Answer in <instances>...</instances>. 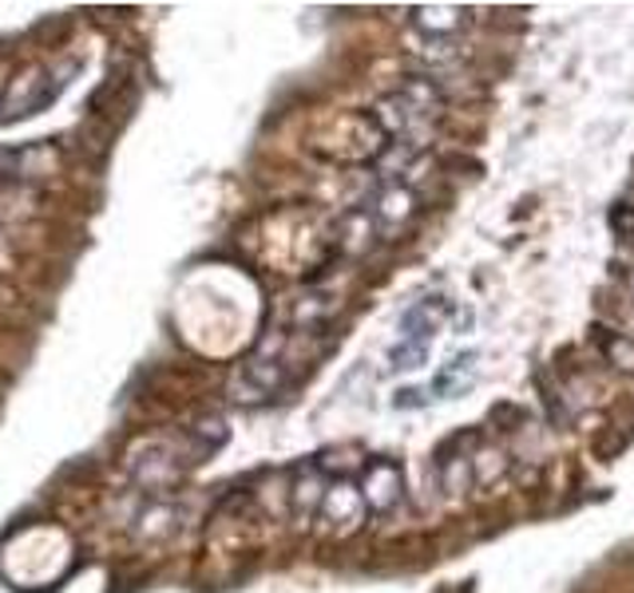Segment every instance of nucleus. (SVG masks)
I'll list each match as a JSON object with an SVG mask.
<instances>
[{
	"instance_id": "nucleus-1",
	"label": "nucleus",
	"mask_w": 634,
	"mask_h": 593,
	"mask_svg": "<svg viewBox=\"0 0 634 593\" xmlns=\"http://www.w3.org/2000/svg\"><path fill=\"white\" fill-rule=\"evenodd\" d=\"M60 88L63 80L56 72H48V68H28V72L12 83L9 99H4V108H0V119H24L32 115V111L48 108V103L60 96Z\"/></svg>"
},
{
	"instance_id": "nucleus-2",
	"label": "nucleus",
	"mask_w": 634,
	"mask_h": 593,
	"mask_svg": "<svg viewBox=\"0 0 634 593\" xmlns=\"http://www.w3.org/2000/svg\"><path fill=\"white\" fill-rule=\"evenodd\" d=\"M281 380H286L281 360L258 352V356L242 360V369L235 372V384H230V395H235V400H242V404H254V400H266V395L278 392Z\"/></svg>"
},
{
	"instance_id": "nucleus-3",
	"label": "nucleus",
	"mask_w": 634,
	"mask_h": 593,
	"mask_svg": "<svg viewBox=\"0 0 634 593\" xmlns=\"http://www.w3.org/2000/svg\"><path fill=\"white\" fill-rule=\"evenodd\" d=\"M400 491H405V475H400L397 463L393 459H373L361 479V503L369 511L385 514L400 503Z\"/></svg>"
},
{
	"instance_id": "nucleus-4",
	"label": "nucleus",
	"mask_w": 634,
	"mask_h": 593,
	"mask_svg": "<svg viewBox=\"0 0 634 593\" xmlns=\"http://www.w3.org/2000/svg\"><path fill=\"white\" fill-rule=\"evenodd\" d=\"M131 475H136V483H143L147 491H164V486H171L175 479L182 475V463H175V455L167 448H151L131 463Z\"/></svg>"
},
{
	"instance_id": "nucleus-5",
	"label": "nucleus",
	"mask_w": 634,
	"mask_h": 593,
	"mask_svg": "<svg viewBox=\"0 0 634 593\" xmlns=\"http://www.w3.org/2000/svg\"><path fill=\"white\" fill-rule=\"evenodd\" d=\"M413 214H417V198L405 187H385L377 198V207H373V222H377L380 230H397V225L408 222Z\"/></svg>"
},
{
	"instance_id": "nucleus-6",
	"label": "nucleus",
	"mask_w": 634,
	"mask_h": 593,
	"mask_svg": "<svg viewBox=\"0 0 634 593\" xmlns=\"http://www.w3.org/2000/svg\"><path fill=\"white\" fill-rule=\"evenodd\" d=\"M444 313H448V305L444 301H420V305H413L405 316H400V329H405V341H417V344H428V336L440 329Z\"/></svg>"
},
{
	"instance_id": "nucleus-7",
	"label": "nucleus",
	"mask_w": 634,
	"mask_h": 593,
	"mask_svg": "<svg viewBox=\"0 0 634 593\" xmlns=\"http://www.w3.org/2000/svg\"><path fill=\"white\" fill-rule=\"evenodd\" d=\"M413 12H417V28L428 32L433 40L456 37L460 28H468V12L456 9V4H436V9H413Z\"/></svg>"
},
{
	"instance_id": "nucleus-8",
	"label": "nucleus",
	"mask_w": 634,
	"mask_h": 593,
	"mask_svg": "<svg viewBox=\"0 0 634 593\" xmlns=\"http://www.w3.org/2000/svg\"><path fill=\"white\" fill-rule=\"evenodd\" d=\"M591 341L598 344V352L623 372H634V341H626L623 333L607 329V324H591Z\"/></svg>"
},
{
	"instance_id": "nucleus-9",
	"label": "nucleus",
	"mask_w": 634,
	"mask_h": 593,
	"mask_svg": "<svg viewBox=\"0 0 634 593\" xmlns=\"http://www.w3.org/2000/svg\"><path fill=\"white\" fill-rule=\"evenodd\" d=\"M227 423L218 420V415H207V420L195 423V432H190V463H202L207 455H215L222 443H227Z\"/></svg>"
},
{
	"instance_id": "nucleus-10",
	"label": "nucleus",
	"mask_w": 634,
	"mask_h": 593,
	"mask_svg": "<svg viewBox=\"0 0 634 593\" xmlns=\"http://www.w3.org/2000/svg\"><path fill=\"white\" fill-rule=\"evenodd\" d=\"M321 511H326V519H334V522H354L357 514H361V491H354L349 483L329 486L326 499H321Z\"/></svg>"
},
{
	"instance_id": "nucleus-11",
	"label": "nucleus",
	"mask_w": 634,
	"mask_h": 593,
	"mask_svg": "<svg viewBox=\"0 0 634 593\" xmlns=\"http://www.w3.org/2000/svg\"><path fill=\"white\" fill-rule=\"evenodd\" d=\"M428 356V344H417V341H400L397 349L389 352L393 369H420Z\"/></svg>"
},
{
	"instance_id": "nucleus-12",
	"label": "nucleus",
	"mask_w": 634,
	"mask_h": 593,
	"mask_svg": "<svg viewBox=\"0 0 634 593\" xmlns=\"http://www.w3.org/2000/svg\"><path fill=\"white\" fill-rule=\"evenodd\" d=\"M611 225H615V234H623L634 242V207H618L615 214H611Z\"/></svg>"
},
{
	"instance_id": "nucleus-13",
	"label": "nucleus",
	"mask_w": 634,
	"mask_h": 593,
	"mask_svg": "<svg viewBox=\"0 0 634 593\" xmlns=\"http://www.w3.org/2000/svg\"><path fill=\"white\" fill-rule=\"evenodd\" d=\"M397 408H420L425 404V392L420 388H405V392H397V400H393Z\"/></svg>"
},
{
	"instance_id": "nucleus-14",
	"label": "nucleus",
	"mask_w": 634,
	"mask_h": 593,
	"mask_svg": "<svg viewBox=\"0 0 634 593\" xmlns=\"http://www.w3.org/2000/svg\"><path fill=\"white\" fill-rule=\"evenodd\" d=\"M626 289L634 293V265H626Z\"/></svg>"
}]
</instances>
